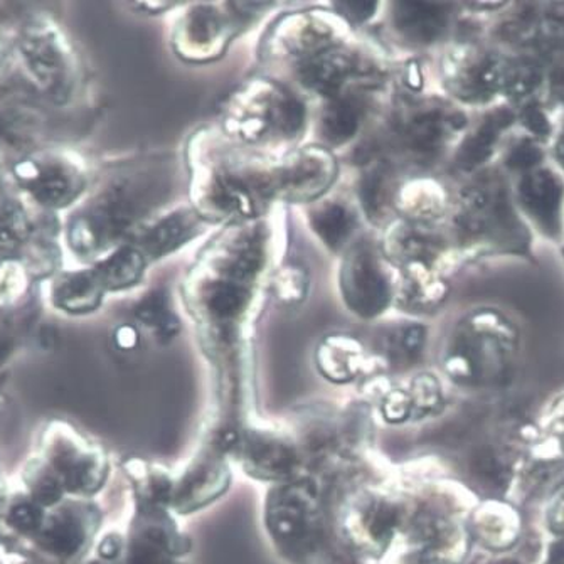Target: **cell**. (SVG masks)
Masks as SVG:
<instances>
[{
    "label": "cell",
    "mask_w": 564,
    "mask_h": 564,
    "mask_svg": "<svg viewBox=\"0 0 564 564\" xmlns=\"http://www.w3.org/2000/svg\"><path fill=\"white\" fill-rule=\"evenodd\" d=\"M203 215L181 209L162 218L139 236L135 248L145 258H161L183 247L199 232Z\"/></svg>",
    "instance_id": "cell-12"
},
{
    "label": "cell",
    "mask_w": 564,
    "mask_h": 564,
    "mask_svg": "<svg viewBox=\"0 0 564 564\" xmlns=\"http://www.w3.org/2000/svg\"><path fill=\"white\" fill-rule=\"evenodd\" d=\"M0 404H2V398H0Z\"/></svg>",
    "instance_id": "cell-39"
},
{
    "label": "cell",
    "mask_w": 564,
    "mask_h": 564,
    "mask_svg": "<svg viewBox=\"0 0 564 564\" xmlns=\"http://www.w3.org/2000/svg\"><path fill=\"white\" fill-rule=\"evenodd\" d=\"M97 522L94 508L82 503L63 506L44 519L40 531L41 544L56 556H73L97 531Z\"/></svg>",
    "instance_id": "cell-9"
},
{
    "label": "cell",
    "mask_w": 564,
    "mask_h": 564,
    "mask_svg": "<svg viewBox=\"0 0 564 564\" xmlns=\"http://www.w3.org/2000/svg\"><path fill=\"white\" fill-rule=\"evenodd\" d=\"M336 9L340 11L339 14L347 22L362 24V22H368L378 12L379 4H376V2H337Z\"/></svg>",
    "instance_id": "cell-28"
},
{
    "label": "cell",
    "mask_w": 564,
    "mask_h": 564,
    "mask_svg": "<svg viewBox=\"0 0 564 564\" xmlns=\"http://www.w3.org/2000/svg\"><path fill=\"white\" fill-rule=\"evenodd\" d=\"M118 551H120V543L115 540L113 536L107 538V540L101 543L100 554L104 557H113L117 556Z\"/></svg>",
    "instance_id": "cell-32"
},
{
    "label": "cell",
    "mask_w": 564,
    "mask_h": 564,
    "mask_svg": "<svg viewBox=\"0 0 564 564\" xmlns=\"http://www.w3.org/2000/svg\"><path fill=\"white\" fill-rule=\"evenodd\" d=\"M12 349V337L9 334L8 327L0 322V361L8 358Z\"/></svg>",
    "instance_id": "cell-31"
},
{
    "label": "cell",
    "mask_w": 564,
    "mask_h": 564,
    "mask_svg": "<svg viewBox=\"0 0 564 564\" xmlns=\"http://www.w3.org/2000/svg\"><path fill=\"white\" fill-rule=\"evenodd\" d=\"M0 564H34L24 553L0 541Z\"/></svg>",
    "instance_id": "cell-29"
},
{
    "label": "cell",
    "mask_w": 564,
    "mask_h": 564,
    "mask_svg": "<svg viewBox=\"0 0 564 564\" xmlns=\"http://www.w3.org/2000/svg\"><path fill=\"white\" fill-rule=\"evenodd\" d=\"M135 317L154 330L161 340L172 339L180 333V318L172 312L171 299L165 290H152L135 305Z\"/></svg>",
    "instance_id": "cell-19"
},
{
    "label": "cell",
    "mask_w": 564,
    "mask_h": 564,
    "mask_svg": "<svg viewBox=\"0 0 564 564\" xmlns=\"http://www.w3.org/2000/svg\"><path fill=\"white\" fill-rule=\"evenodd\" d=\"M368 111V100L359 91H347L327 100L318 122V133L327 145L340 147L361 130Z\"/></svg>",
    "instance_id": "cell-13"
},
{
    "label": "cell",
    "mask_w": 564,
    "mask_h": 564,
    "mask_svg": "<svg viewBox=\"0 0 564 564\" xmlns=\"http://www.w3.org/2000/svg\"><path fill=\"white\" fill-rule=\"evenodd\" d=\"M235 21L215 6H197L187 12L175 31L174 46L187 62H209L218 57L231 41Z\"/></svg>",
    "instance_id": "cell-7"
},
{
    "label": "cell",
    "mask_w": 564,
    "mask_h": 564,
    "mask_svg": "<svg viewBox=\"0 0 564 564\" xmlns=\"http://www.w3.org/2000/svg\"><path fill=\"white\" fill-rule=\"evenodd\" d=\"M117 340L118 346L129 349V347L135 346L137 344V333L130 325H126L122 329H118Z\"/></svg>",
    "instance_id": "cell-30"
},
{
    "label": "cell",
    "mask_w": 564,
    "mask_h": 564,
    "mask_svg": "<svg viewBox=\"0 0 564 564\" xmlns=\"http://www.w3.org/2000/svg\"><path fill=\"white\" fill-rule=\"evenodd\" d=\"M359 199L366 216L372 223H382L390 216L397 203V193H394L391 169L384 162H378L366 169L359 183Z\"/></svg>",
    "instance_id": "cell-16"
},
{
    "label": "cell",
    "mask_w": 564,
    "mask_h": 564,
    "mask_svg": "<svg viewBox=\"0 0 564 564\" xmlns=\"http://www.w3.org/2000/svg\"><path fill=\"white\" fill-rule=\"evenodd\" d=\"M2 59H4V46L0 43V63H2Z\"/></svg>",
    "instance_id": "cell-36"
},
{
    "label": "cell",
    "mask_w": 564,
    "mask_h": 564,
    "mask_svg": "<svg viewBox=\"0 0 564 564\" xmlns=\"http://www.w3.org/2000/svg\"><path fill=\"white\" fill-rule=\"evenodd\" d=\"M15 183L44 209H63L75 203L86 187L82 165L66 154L41 152L12 165Z\"/></svg>",
    "instance_id": "cell-4"
},
{
    "label": "cell",
    "mask_w": 564,
    "mask_h": 564,
    "mask_svg": "<svg viewBox=\"0 0 564 564\" xmlns=\"http://www.w3.org/2000/svg\"><path fill=\"white\" fill-rule=\"evenodd\" d=\"M6 129H8V123H6V118L0 115V142L4 139Z\"/></svg>",
    "instance_id": "cell-35"
},
{
    "label": "cell",
    "mask_w": 564,
    "mask_h": 564,
    "mask_svg": "<svg viewBox=\"0 0 564 564\" xmlns=\"http://www.w3.org/2000/svg\"><path fill=\"white\" fill-rule=\"evenodd\" d=\"M311 225L330 250L339 251L352 236L356 216L343 203H324L311 215Z\"/></svg>",
    "instance_id": "cell-18"
},
{
    "label": "cell",
    "mask_w": 564,
    "mask_h": 564,
    "mask_svg": "<svg viewBox=\"0 0 564 564\" xmlns=\"http://www.w3.org/2000/svg\"><path fill=\"white\" fill-rule=\"evenodd\" d=\"M31 283V273L24 261L15 258L0 260V308H14L24 301Z\"/></svg>",
    "instance_id": "cell-22"
},
{
    "label": "cell",
    "mask_w": 564,
    "mask_h": 564,
    "mask_svg": "<svg viewBox=\"0 0 564 564\" xmlns=\"http://www.w3.org/2000/svg\"><path fill=\"white\" fill-rule=\"evenodd\" d=\"M550 564H564V541L551 547Z\"/></svg>",
    "instance_id": "cell-34"
},
{
    "label": "cell",
    "mask_w": 564,
    "mask_h": 564,
    "mask_svg": "<svg viewBox=\"0 0 564 564\" xmlns=\"http://www.w3.org/2000/svg\"><path fill=\"white\" fill-rule=\"evenodd\" d=\"M6 200L2 199V193H0V207L4 206Z\"/></svg>",
    "instance_id": "cell-38"
},
{
    "label": "cell",
    "mask_w": 564,
    "mask_h": 564,
    "mask_svg": "<svg viewBox=\"0 0 564 564\" xmlns=\"http://www.w3.org/2000/svg\"><path fill=\"white\" fill-rule=\"evenodd\" d=\"M155 199L149 183L115 181L73 216L66 231L69 247L78 257H95L108 250L139 228Z\"/></svg>",
    "instance_id": "cell-1"
},
{
    "label": "cell",
    "mask_w": 564,
    "mask_h": 564,
    "mask_svg": "<svg viewBox=\"0 0 564 564\" xmlns=\"http://www.w3.org/2000/svg\"><path fill=\"white\" fill-rule=\"evenodd\" d=\"M423 344H425V329L422 325H410L390 337V352L394 358H414L422 350Z\"/></svg>",
    "instance_id": "cell-24"
},
{
    "label": "cell",
    "mask_w": 564,
    "mask_h": 564,
    "mask_svg": "<svg viewBox=\"0 0 564 564\" xmlns=\"http://www.w3.org/2000/svg\"><path fill=\"white\" fill-rule=\"evenodd\" d=\"M145 264L147 258L133 245H127L101 260L94 270L105 292H117L137 285L145 272Z\"/></svg>",
    "instance_id": "cell-17"
},
{
    "label": "cell",
    "mask_w": 564,
    "mask_h": 564,
    "mask_svg": "<svg viewBox=\"0 0 564 564\" xmlns=\"http://www.w3.org/2000/svg\"><path fill=\"white\" fill-rule=\"evenodd\" d=\"M553 525L556 531L564 532V499L557 503L553 511Z\"/></svg>",
    "instance_id": "cell-33"
},
{
    "label": "cell",
    "mask_w": 564,
    "mask_h": 564,
    "mask_svg": "<svg viewBox=\"0 0 564 564\" xmlns=\"http://www.w3.org/2000/svg\"><path fill=\"white\" fill-rule=\"evenodd\" d=\"M307 110L295 95L275 83H254L236 97L228 127L248 143L293 140L305 129Z\"/></svg>",
    "instance_id": "cell-2"
},
{
    "label": "cell",
    "mask_w": 564,
    "mask_h": 564,
    "mask_svg": "<svg viewBox=\"0 0 564 564\" xmlns=\"http://www.w3.org/2000/svg\"><path fill=\"white\" fill-rule=\"evenodd\" d=\"M455 127L454 118L443 115L436 108L413 111L398 122L394 140L404 154L414 161L432 159L442 149L443 142Z\"/></svg>",
    "instance_id": "cell-10"
},
{
    "label": "cell",
    "mask_w": 564,
    "mask_h": 564,
    "mask_svg": "<svg viewBox=\"0 0 564 564\" xmlns=\"http://www.w3.org/2000/svg\"><path fill=\"white\" fill-rule=\"evenodd\" d=\"M475 471L482 477L486 482L494 484V486H502L506 484V470H503L502 464L499 458L490 451L480 452L475 457Z\"/></svg>",
    "instance_id": "cell-27"
},
{
    "label": "cell",
    "mask_w": 564,
    "mask_h": 564,
    "mask_svg": "<svg viewBox=\"0 0 564 564\" xmlns=\"http://www.w3.org/2000/svg\"><path fill=\"white\" fill-rule=\"evenodd\" d=\"M340 290L347 307L361 317H378L390 307L393 286L375 248L358 245L346 254L340 269Z\"/></svg>",
    "instance_id": "cell-6"
},
{
    "label": "cell",
    "mask_w": 564,
    "mask_h": 564,
    "mask_svg": "<svg viewBox=\"0 0 564 564\" xmlns=\"http://www.w3.org/2000/svg\"><path fill=\"white\" fill-rule=\"evenodd\" d=\"M497 564H519V563H516V561H502V563H497Z\"/></svg>",
    "instance_id": "cell-37"
},
{
    "label": "cell",
    "mask_w": 564,
    "mask_h": 564,
    "mask_svg": "<svg viewBox=\"0 0 564 564\" xmlns=\"http://www.w3.org/2000/svg\"><path fill=\"white\" fill-rule=\"evenodd\" d=\"M44 519H46V516H44L43 508L34 500L18 503L9 514V522H11L12 528L24 532V534H40Z\"/></svg>",
    "instance_id": "cell-26"
},
{
    "label": "cell",
    "mask_w": 564,
    "mask_h": 564,
    "mask_svg": "<svg viewBox=\"0 0 564 564\" xmlns=\"http://www.w3.org/2000/svg\"><path fill=\"white\" fill-rule=\"evenodd\" d=\"M275 46L279 54L308 59L336 46V31L333 24L311 15L290 18L275 31Z\"/></svg>",
    "instance_id": "cell-11"
},
{
    "label": "cell",
    "mask_w": 564,
    "mask_h": 564,
    "mask_svg": "<svg viewBox=\"0 0 564 564\" xmlns=\"http://www.w3.org/2000/svg\"><path fill=\"white\" fill-rule=\"evenodd\" d=\"M19 53L29 76L57 104L72 98L78 59L66 34L50 19H33L19 34Z\"/></svg>",
    "instance_id": "cell-3"
},
{
    "label": "cell",
    "mask_w": 564,
    "mask_h": 564,
    "mask_svg": "<svg viewBox=\"0 0 564 564\" xmlns=\"http://www.w3.org/2000/svg\"><path fill=\"white\" fill-rule=\"evenodd\" d=\"M371 75L372 66L366 59L354 51L340 50L337 46L308 57L302 62L299 72L302 85L327 100L347 94L350 91L347 88L350 83L361 82V78H369Z\"/></svg>",
    "instance_id": "cell-8"
},
{
    "label": "cell",
    "mask_w": 564,
    "mask_h": 564,
    "mask_svg": "<svg viewBox=\"0 0 564 564\" xmlns=\"http://www.w3.org/2000/svg\"><path fill=\"white\" fill-rule=\"evenodd\" d=\"M24 480L34 502L40 503L41 508L59 502L66 492L62 479L44 458L29 462L24 470Z\"/></svg>",
    "instance_id": "cell-21"
},
{
    "label": "cell",
    "mask_w": 564,
    "mask_h": 564,
    "mask_svg": "<svg viewBox=\"0 0 564 564\" xmlns=\"http://www.w3.org/2000/svg\"><path fill=\"white\" fill-rule=\"evenodd\" d=\"M105 289L94 269L63 273L54 280L51 302L66 314H90L100 307Z\"/></svg>",
    "instance_id": "cell-14"
},
{
    "label": "cell",
    "mask_w": 564,
    "mask_h": 564,
    "mask_svg": "<svg viewBox=\"0 0 564 564\" xmlns=\"http://www.w3.org/2000/svg\"><path fill=\"white\" fill-rule=\"evenodd\" d=\"M44 460L62 479L66 492L94 494L104 486L107 460L66 425H51L44 433Z\"/></svg>",
    "instance_id": "cell-5"
},
{
    "label": "cell",
    "mask_w": 564,
    "mask_h": 564,
    "mask_svg": "<svg viewBox=\"0 0 564 564\" xmlns=\"http://www.w3.org/2000/svg\"><path fill=\"white\" fill-rule=\"evenodd\" d=\"M28 260L24 261L31 275H46L53 272L56 267L59 254L56 247L47 243L46 240H31L28 243Z\"/></svg>",
    "instance_id": "cell-23"
},
{
    "label": "cell",
    "mask_w": 564,
    "mask_h": 564,
    "mask_svg": "<svg viewBox=\"0 0 564 564\" xmlns=\"http://www.w3.org/2000/svg\"><path fill=\"white\" fill-rule=\"evenodd\" d=\"M393 24L406 41L432 44L447 28V12L443 6L425 2H400L394 4Z\"/></svg>",
    "instance_id": "cell-15"
},
{
    "label": "cell",
    "mask_w": 564,
    "mask_h": 564,
    "mask_svg": "<svg viewBox=\"0 0 564 564\" xmlns=\"http://www.w3.org/2000/svg\"><path fill=\"white\" fill-rule=\"evenodd\" d=\"M275 292L286 304H295L302 301L307 292V276L296 267H289L276 275Z\"/></svg>",
    "instance_id": "cell-25"
},
{
    "label": "cell",
    "mask_w": 564,
    "mask_h": 564,
    "mask_svg": "<svg viewBox=\"0 0 564 564\" xmlns=\"http://www.w3.org/2000/svg\"><path fill=\"white\" fill-rule=\"evenodd\" d=\"M34 226L19 204L6 203L0 207V253L6 258L24 250L33 240Z\"/></svg>",
    "instance_id": "cell-20"
}]
</instances>
